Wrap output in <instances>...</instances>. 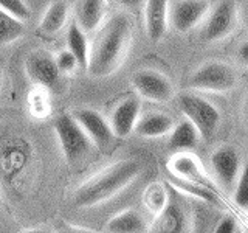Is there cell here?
Listing matches in <instances>:
<instances>
[{
    "instance_id": "2e32d148",
    "label": "cell",
    "mask_w": 248,
    "mask_h": 233,
    "mask_svg": "<svg viewBox=\"0 0 248 233\" xmlns=\"http://www.w3.org/2000/svg\"><path fill=\"white\" fill-rule=\"evenodd\" d=\"M106 0H76L75 16L76 23L85 33L95 31L106 16Z\"/></svg>"
},
{
    "instance_id": "6da1fadb",
    "label": "cell",
    "mask_w": 248,
    "mask_h": 233,
    "mask_svg": "<svg viewBox=\"0 0 248 233\" xmlns=\"http://www.w3.org/2000/svg\"><path fill=\"white\" fill-rule=\"evenodd\" d=\"M132 42V20L126 13H116L99 28L90 47L87 72L106 78L120 68Z\"/></svg>"
},
{
    "instance_id": "7c38bea8",
    "label": "cell",
    "mask_w": 248,
    "mask_h": 233,
    "mask_svg": "<svg viewBox=\"0 0 248 233\" xmlns=\"http://www.w3.org/2000/svg\"><path fill=\"white\" fill-rule=\"evenodd\" d=\"M168 171L172 174V177H178L183 179V181L196 182L208 186V188H213V182L206 176L203 166L200 165V162L192 154H189V151L177 152L175 155H172L168 162Z\"/></svg>"
},
{
    "instance_id": "603a6c76",
    "label": "cell",
    "mask_w": 248,
    "mask_h": 233,
    "mask_svg": "<svg viewBox=\"0 0 248 233\" xmlns=\"http://www.w3.org/2000/svg\"><path fill=\"white\" fill-rule=\"evenodd\" d=\"M175 181H172V186H175L177 190H180L185 194H189V196L200 199V200H205V202H216L217 196L213 188H208L205 185H200L196 182H188V181H183V179H178L174 177Z\"/></svg>"
},
{
    "instance_id": "d6a6232c",
    "label": "cell",
    "mask_w": 248,
    "mask_h": 233,
    "mask_svg": "<svg viewBox=\"0 0 248 233\" xmlns=\"http://www.w3.org/2000/svg\"><path fill=\"white\" fill-rule=\"evenodd\" d=\"M0 78H2V68H0Z\"/></svg>"
},
{
    "instance_id": "7a4b0ae2",
    "label": "cell",
    "mask_w": 248,
    "mask_h": 233,
    "mask_svg": "<svg viewBox=\"0 0 248 233\" xmlns=\"http://www.w3.org/2000/svg\"><path fill=\"white\" fill-rule=\"evenodd\" d=\"M141 162L135 159L120 160L90 177L75 191L73 204L79 208H89L104 204L115 198L135 181L141 173Z\"/></svg>"
},
{
    "instance_id": "44dd1931",
    "label": "cell",
    "mask_w": 248,
    "mask_h": 233,
    "mask_svg": "<svg viewBox=\"0 0 248 233\" xmlns=\"http://www.w3.org/2000/svg\"><path fill=\"white\" fill-rule=\"evenodd\" d=\"M68 17V6L64 0H56L53 2L48 10L45 11L44 17L41 20V31L45 34H54L65 25Z\"/></svg>"
},
{
    "instance_id": "ba28073f",
    "label": "cell",
    "mask_w": 248,
    "mask_h": 233,
    "mask_svg": "<svg viewBox=\"0 0 248 233\" xmlns=\"http://www.w3.org/2000/svg\"><path fill=\"white\" fill-rule=\"evenodd\" d=\"M132 85L140 97L154 103H168L174 97V87L169 78L157 70H140L132 76Z\"/></svg>"
},
{
    "instance_id": "4316f807",
    "label": "cell",
    "mask_w": 248,
    "mask_h": 233,
    "mask_svg": "<svg viewBox=\"0 0 248 233\" xmlns=\"http://www.w3.org/2000/svg\"><path fill=\"white\" fill-rule=\"evenodd\" d=\"M56 64H58L59 70L64 75L65 73H72L76 70V67H79V64H78V59L75 58V54L70 50L59 51V54L56 56Z\"/></svg>"
},
{
    "instance_id": "484cf974",
    "label": "cell",
    "mask_w": 248,
    "mask_h": 233,
    "mask_svg": "<svg viewBox=\"0 0 248 233\" xmlns=\"http://www.w3.org/2000/svg\"><path fill=\"white\" fill-rule=\"evenodd\" d=\"M0 8L23 22L28 20L31 16V10L25 0H0Z\"/></svg>"
},
{
    "instance_id": "ac0fdd59",
    "label": "cell",
    "mask_w": 248,
    "mask_h": 233,
    "mask_svg": "<svg viewBox=\"0 0 248 233\" xmlns=\"http://www.w3.org/2000/svg\"><path fill=\"white\" fill-rule=\"evenodd\" d=\"M151 230L158 233L186 232L188 230V216L178 205L169 204L157 215L155 221L151 225Z\"/></svg>"
},
{
    "instance_id": "f1b7e54d",
    "label": "cell",
    "mask_w": 248,
    "mask_h": 233,
    "mask_svg": "<svg viewBox=\"0 0 248 233\" xmlns=\"http://www.w3.org/2000/svg\"><path fill=\"white\" fill-rule=\"evenodd\" d=\"M237 61L244 67H248V37L237 47Z\"/></svg>"
},
{
    "instance_id": "52a82bcc",
    "label": "cell",
    "mask_w": 248,
    "mask_h": 233,
    "mask_svg": "<svg viewBox=\"0 0 248 233\" xmlns=\"http://www.w3.org/2000/svg\"><path fill=\"white\" fill-rule=\"evenodd\" d=\"M237 20L239 10L236 0H219V3L214 6L206 19L203 39L206 42H217L225 39L234 31Z\"/></svg>"
},
{
    "instance_id": "d4e9b609",
    "label": "cell",
    "mask_w": 248,
    "mask_h": 233,
    "mask_svg": "<svg viewBox=\"0 0 248 233\" xmlns=\"http://www.w3.org/2000/svg\"><path fill=\"white\" fill-rule=\"evenodd\" d=\"M234 202L242 208H248V160L244 163L240 176L236 183Z\"/></svg>"
},
{
    "instance_id": "5bb4252c",
    "label": "cell",
    "mask_w": 248,
    "mask_h": 233,
    "mask_svg": "<svg viewBox=\"0 0 248 233\" xmlns=\"http://www.w3.org/2000/svg\"><path fill=\"white\" fill-rule=\"evenodd\" d=\"M169 0H146L144 28L152 42H160L168 31Z\"/></svg>"
},
{
    "instance_id": "8992f818",
    "label": "cell",
    "mask_w": 248,
    "mask_h": 233,
    "mask_svg": "<svg viewBox=\"0 0 248 233\" xmlns=\"http://www.w3.org/2000/svg\"><path fill=\"white\" fill-rule=\"evenodd\" d=\"M25 72L31 83L48 92L59 93L62 90V73L56 58L46 50H34L30 51L25 58Z\"/></svg>"
},
{
    "instance_id": "8fae6325",
    "label": "cell",
    "mask_w": 248,
    "mask_h": 233,
    "mask_svg": "<svg viewBox=\"0 0 248 233\" xmlns=\"http://www.w3.org/2000/svg\"><path fill=\"white\" fill-rule=\"evenodd\" d=\"M73 116L78 120V123L87 132L90 140L95 143L99 150H106L115 140V132L103 115L93 109H78L73 112Z\"/></svg>"
},
{
    "instance_id": "83f0119b",
    "label": "cell",
    "mask_w": 248,
    "mask_h": 233,
    "mask_svg": "<svg viewBox=\"0 0 248 233\" xmlns=\"http://www.w3.org/2000/svg\"><path fill=\"white\" fill-rule=\"evenodd\" d=\"M237 230V221L232 216H223L216 227L217 233H234Z\"/></svg>"
},
{
    "instance_id": "d6986e66",
    "label": "cell",
    "mask_w": 248,
    "mask_h": 233,
    "mask_svg": "<svg viewBox=\"0 0 248 233\" xmlns=\"http://www.w3.org/2000/svg\"><path fill=\"white\" fill-rule=\"evenodd\" d=\"M67 47L68 50L75 54L78 59V64L81 68L87 70L89 67V56H90V47L87 42V36L85 31L78 25V23H72L67 31Z\"/></svg>"
},
{
    "instance_id": "e0dca14e",
    "label": "cell",
    "mask_w": 248,
    "mask_h": 233,
    "mask_svg": "<svg viewBox=\"0 0 248 233\" xmlns=\"http://www.w3.org/2000/svg\"><path fill=\"white\" fill-rule=\"evenodd\" d=\"M172 116L163 112H147L141 118H138L135 132L144 138H157L169 134L174 128Z\"/></svg>"
},
{
    "instance_id": "9c48e42d",
    "label": "cell",
    "mask_w": 248,
    "mask_h": 233,
    "mask_svg": "<svg viewBox=\"0 0 248 233\" xmlns=\"http://www.w3.org/2000/svg\"><path fill=\"white\" fill-rule=\"evenodd\" d=\"M211 166L216 174L217 182L220 183L223 188H232V185L237 183V179L242 171V160H240V154L236 148L232 146H220L213 152Z\"/></svg>"
},
{
    "instance_id": "5b68a950",
    "label": "cell",
    "mask_w": 248,
    "mask_h": 233,
    "mask_svg": "<svg viewBox=\"0 0 248 233\" xmlns=\"http://www.w3.org/2000/svg\"><path fill=\"white\" fill-rule=\"evenodd\" d=\"M178 107L199 129L202 138L209 140L214 137L220 124V114L213 103L194 93H182L178 97Z\"/></svg>"
},
{
    "instance_id": "30bf717a",
    "label": "cell",
    "mask_w": 248,
    "mask_h": 233,
    "mask_svg": "<svg viewBox=\"0 0 248 233\" xmlns=\"http://www.w3.org/2000/svg\"><path fill=\"white\" fill-rule=\"evenodd\" d=\"M208 11V0H178L169 11L170 25L178 33H188L206 17Z\"/></svg>"
},
{
    "instance_id": "4dcf8cb0",
    "label": "cell",
    "mask_w": 248,
    "mask_h": 233,
    "mask_svg": "<svg viewBox=\"0 0 248 233\" xmlns=\"http://www.w3.org/2000/svg\"><path fill=\"white\" fill-rule=\"evenodd\" d=\"M115 2L123 5V6H127V8H135V6H138L140 3H141L143 0H115Z\"/></svg>"
},
{
    "instance_id": "f546056e",
    "label": "cell",
    "mask_w": 248,
    "mask_h": 233,
    "mask_svg": "<svg viewBox=\"0 0 248 233\" xmlns=\"http://www.w3.org/2000/svg\"><path fill=\"white\" fill-rule=\"evenodd\" d=\"M239 17L242 19L244 25L248 28V0H245V2L242 3V6L239 8Z\"/></svg>"
},
{
    "instance_id": "1f68e13d",
    "label": "cell",
    "mask_w": 248,
    "mask_h": 233,
    "mask_svg": "<svg viewBox=\"0 0 248 233\" xmlns=\"http://www.w3.org/2000/svg\"><path fill=\"white\" fill-rule=\"evenodd\" d=\"M244 114H245V118L248 120V97L245 100V107H244Z\"/></svg>"
},
{
    "instance_id": "7402d4cb",
    "label": "cell",
    "mask_w": 248,
    "mask_h": 233,
    "mask_svg": "<svg viewBox=\"0 0 248 233\" xmlns=\"http://www.w3.org/2000/svg\"><path fill=\"white\" fill-rule=\"evenodd\" d=\"M25 27L23 20L14 17L13 14L6 13L0 8V45H8L22 37Z\"/></svg>"
},
{
    "instance_id": "3957f363",
    "label": "cell",
    "mask_w": 248,
    "mask_h": 233,
    "mask_svg": "<svg viewBox=\"0 0 248 233\" xmlns=\"http://www.w3.org/2000/svg\"><path fill=\"white\" fill-rule=\"evenodd\" d=\"M54 131H56L62 154L70 165L79 163L90 152L93 142L73 115H58L54 118Z\"/></svg>"
},
{
    "instance_id": "cb8c5ba5",
    "label": "cell",
    "mask_w": 248,
    "mask_h": 233,
    "mask_svg": "<svg viewBox=\"0 0 248 233\" xmlns=\"http://www.w3.org/2000/svg\"><path fill=\"white\" fill-rule=\"evenodd\" d=\"M144 202H146V205L149 207V210H152V212L158 215L161 210L166 207V193L163 190V186L151 185L144 194Z\"/></svg>"
},
{
    "instance_id": "4fadbf2b",
    "label": "cell",
    "mask_w": 248,
    "mask_h": 233,
    "mask_svg": "<svg viewBox=\"0 0 248 233\" xmlns=\"http://www.w3.org/2000/svg\"><path fill=\"white\" fill-rule=\"evenodd\" d=\"M141 103L137 97H127L113 109L110 116V126L118 138L127 137L132 131H135L137 121L140 118Z\"/></svg>"
},
{
    "instance_id": "277c9868",
    "label": "cell",
    "mask_w": 248,
    "mask_h": 233,
    "mask_svg": "<svg viewBox=\"0 0 248 233\" xmlns=\"http://www.w3.org/2000/svg\"><path fill=\"white\" fill-rule=\"evenodd\" d=\"M188 85L189 89L200 92H230L237 85V73L225 62L209 61L194 70L188 80Z\"/></svg>"
},
{
    "instance_id": "ffe728a7",
    "label": "cell",
    "mask_w": 248,
    "mask_h": 233,
    "mask_svg": "<svg viewBox=\"0 0 248 233\" xmlns=\"http://www.w3.org/2000/svg\"><path fill=\"white\" fill-rule=\"evenodd\" d=\"M146 221L137 210H126L107 222V230L115 233H140L146 230Z\"/></svg>"
},
{
    "instance_id": "9a60e30c",
    "label": "cell",
    "mask_w": 248,
    "mask_h": 233,
    "mask_svg": "<svg viewBox=\"0 0 248 233\" xmlns=\"http://www.w3.org/2000/svg\"><path fill=\"white\" fill-rule=\"evenodd\" d=\"M200 132L194 126V123L188 118L174 124L172 131L169 132L168 148L174 152H188L196 150L200 142Z\"/></svg>"
}]
</instances>
